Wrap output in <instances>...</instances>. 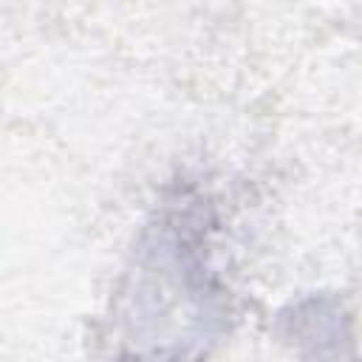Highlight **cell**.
I'll return each mask as SVG.
<instances>
[{
	"label": "cell",
	"mask_w": 362,
	"mask_h": 362,
	"mask_svg": "<svg viewBox=\"0 0 362 362\" xmlns=\"http://www.w3.org/2000/svg\"><path fill=\"white\" fill-rule=\"evenodd\" d=\"M288 337H294L303 362H356L348 325L337 303L305 300L286 317Z\"/></svg>",
	"instance_id": "obj_1"
}]
</instances>
